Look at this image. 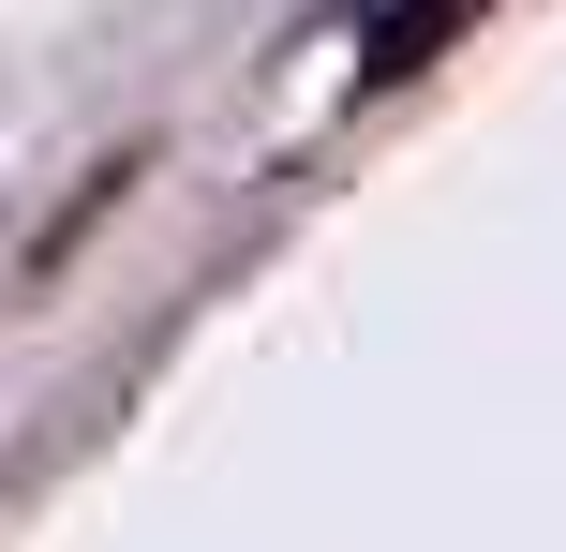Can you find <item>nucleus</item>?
I'll return each instance as SVG.
<instances>
[{"mask_svg": "<svg viewBox=\"0 0 566 552\" xmlns=\"http://www.w3.org/2000/svg\"><path fill=\"white\" fill-rule=\"evenodd\" d=\"M432 30H448V0H388V15H373V60L358 75H418V45Z\"/></svg>", "mask_w": 566, "mask_h": 552, "instance_id": "1", "label": "nucleus"}]
</instances>
